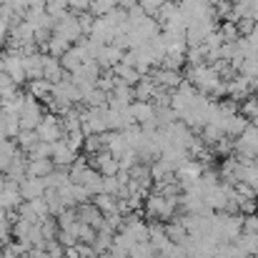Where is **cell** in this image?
Segmentation results:
<instances>
[{
    "instance_id": "6da1fadb",
    "label": "cell",
    "mask_w": 258,
    "mask_h": 258,
    "mask_svg": "<svg viewBox=\"0 0 258 258\" xmlns=\"http://www.w3.org/2000/svg\"><path fill=\"white\" fill-rule=\"evenodd\" d=\"M178 206H180V196H163V193H151L148 198H146V213H148V218H153V221H158V223H171L173 218H175V211H178Z\"/></svg>"
},
{
    "instance_id": "7a4b0ae2",
    "label": "cell",
    "mask_w": 258,
    "mask_h": 258,
    "mask_svg": "<svg viewBox=\"0 0 258 258\" xmlns=\"http://www.w3.org/2000/svg\"><path fill=\"white\" fill-rule=\"evenodd\" d=\"M243 233V216L238 213H216L213 238L218 243H236Z\"/></svg>"
},
{
    "instance_id": "3957f363",
    "label": "cell",
    "mask_w": 258,
    "mask_h": 258,
    "mask_svg": "<svg viewBox=\"0 0 258 258\" xmlns=\"http://www.w3.org/2000/svg\"><path fill=\"white\" fill-rule=\"evenodd\" d=\"M38 138L43 141V143H58V141H63L66 138V131H63V120H60V115H55V113H48L45 118H43V123L38 125Z\"/></svg>"
},
{
    "instance_id": "277c9868",
    "label": "cell",
    "mask_w": 258,
    "mask_h": 258,
    "mask_svg": "<svg viewBox=\"0 0 258 258\" xmlns=\"http://www.w3.org/2000/svg\"><path fill=\"white\" fill-rule=\"evenodd\" d=\"M53 33H58V35H63L66 40H71V43H76V40H81L83 38V25H81V18L76 15V13H66L60 20H55V28H53Z\"/></svg>"
},
{
    "instance_id": "5b68a950",
    "label": "cell",
    "mask_w": 258,
    "mask_h": 258,
    "mask_svg": "<svg viewBox=\"0 0 258 258\" xmlns=\"http://www.w3.org/2000/svg\"><path fill=\"white\" fill-rule=\"evenodd\" d=\"M3 73H5L15 86H20V83L28 81V76H25V66H23V55H20L18 50L3 53Z\"/></svg>"
},
{
    "instance_id": "8992f818",
    "label": "cell",
    "mask_w": 258,
    "mask_h": 258,
    "mask_svg": "<svg viewBox=\"0 0 258 258\" xmlns=\"http://www.w3.org/2000/svg\"><path fill=\"white\" fill-rule=\"evenodd\" d=\"M43 118H45V113H43V108H40V100H35V98L28 93V103H25V108L20 110V128H23V131H38V125L43 123Z\"/></svg>"
},
{
    "instance_id": "52a82bcc",
    "label": "cell",
    "mask_w": 258,
    "mask_h": 258,
    "mask_svg": "<svg viewBox=\"0 0 258 258\" xmlns=\"http://www.w3.org/2000/svg\"><path fill=\"white\" fill-rule=\"evenodd\" d=\"M136 103V90L133 86H125V83H115V88L108 93V108H131Z\"/></svg>"
},
{
    "instance_id": "ba28073f",
    "label": "cell",
    "mask_w": 258,
    "mask_h": 258,
    "mask_svg": "<svg viewBox=\"0 0 258 258\" xmlns=\"http://www.w3.org/2000/svg\"><path fill=\"white\" fill-rule=\"evenodd\" d=\"M88 161H90V168H95L103 178H108V175H118V173H120V161L113 158L108 151H103V153H98V156H90Z\"/></svg>"
},
{
    "instance_id": "9c48e42d",
    "label": "cell",
    "mask_w": 258,
    "mask_h": 258,
    "mask_svg": "<svg viewBox=\"0 0 258 258\" xmlns=\"http://www.w3.org/2000/svg\"><path fill=\"white\" fill-rule=\"evenodd\" d=\"M23 193H20V183L8 180L5 188L0 190V211H18L23 206Z\"/></svg>"
},
{
    "instance_id": "30bf717a",
    "label": "cell",
    "mask_w": 258,
    "mask_h": 258,
    "mask_svg": "<svg viewBox=\"0 0 258 258\" xmlns=\"http://www.w3.org/2000/svg\"><path fill=\"white\" fill-rule=\"evenodd\" d=\"M76 161H78V151L71 148L66 138L53 143V163H55V168H71Z\"/></svg>"
},
{
    "instance_id": "8fae6325",
    "label": "cell",
    "mask_w": 258,
    "mask_h": 258,
    "mask_svg": "<svg viewBox=\"0 0 258 258\" xmlns=\"http://www.w3.org/2000/svg\"><path fill=\"white\" fill-rule=\"evenodd\" d=\"M20 193H23V201H38V198H45L48 188H45V180L43 178L28 175V178L20 180Z\"/></svg>"
},
{
    "instance_id": "7c38bea8",
    "label": "cell",
    "mask_w": 258,
    "mask_h": 258,
    "mask_svg": "<svg viewBox=\"0 0 258 258\" xmlns=\"http://www.w3.org/2000/svg\"><path fill=\"white\" fill-rule=\"evenodd\" d=\"M151 78H153V83L161 90H175L183 83V76L178 71H168V68H161V66L156 71H151Z\"/></svg>"
},
{
    "instance_id": "4fadbf2b",
    "label": "cell",
    "mask_w": 258,
    "mask_h": 258,
    "mask_svg": "<svg viewBox=\"0 0 258 258\" xmlns=\"http://www.w3.org/2000/svg\"><path fill=\"white\" fill-rule=\"evenodd\" d=\"M131 115H133V120H136V125H148V123H158L156 120V103H141V100H136L133 105H131Z\"/></svg>"
},
{
    "instance_id": "5bb4252c",
    "label": "cell",
    "mask_w": 258,
    "mask_h": 258,
    "mask_svg": "<svg viewBox=\"0 0 258 258\" xmlns=\"http://www.w3.org/2000/svg\"><path fill=\"white\" fill-rule=\"evenodd\" d=\"M66 76H68V73H66V68H63L60 58L43 55V78H45V81H50V83L55 86V83H60Z\"/></svg>"
},
{
    "instance_id": "9a60e30c",
    "label": "cell",
    "mask_w": 258,
    "mask_h": 258,
    "mask_svg": "<svg viewBox=\"0 0 258 258\" xmlns=\"http://www.w3.org/2000/svg\"><path fill=\"white\" fill-rule=\"evenodd\" d=\"M253 90V81L246 78V76H238V78H228V98L231 100H243L248 98Z\"/></svg>"
},
{
    "instance_id": "2e32d148",
    "label": "cell",
    "mask_w": 258,
    "mask_h": 258,
    "mask_svg": "<svg viewBox=\"0 0 258 258\" xmlns=\"http://www.w3.org/2000/svg\"><path fill=\"white\" fill-rule=\"evenodd\" d=\"M108 153L118 161L131 153V143H128L125 133H108Z\"/></svg>"
},
{
    "instance_id": "e0dca14e",
    "label": "cell",
    "mask_w": 258,
    "mask_h": 258,
    "mask_svg": "<svg viewBox=\"0 0 258 258\" xmlns=\"http://www.w3.org/2000/svg\"><path fill=\"white\" fill-rule=\"evenodd\" d=\"M23 66H25V76H28V81H38V78H43V53L23 55Z\"/></svg>"
},
{
    "instance_id": "ac0fdd59",
    "label": "cell",
    "mask_w": 258,
    "mask_h": 258,
    "mask_svg": "<svg viewBox=\"0 0 258 258\" xmlns=\"http://www.w3.org/2000/svg\"><path fill=\"white\" fill-rule=\"evenodd\" d=\"M93 203L98 206V211L108 218V216H115V213H120V206H118V198L115 196H105V193H100V196H95L93 198Z\"/></svg>"
},
{
    "instance_id": "d6986e66",
    "label": "cell",
    "mask_w": 258,
    "mask_h": 258,
    "mask_svg": "<svg viewBox=\"0 0 258 258\" xmlns=\"http://www.w3.org/2000/svg\"><path fill=\"white\" fill-rule=\"evenodd\" d=\"M28 93H30L35 100H50V95H53V83L45 81V78L30 81V83H28Z\"/></svg>"
},
{
    "instance_id": "ffe728a7",
    "label": "cell",
    "mask_w": 258,
    "mask_h": 258,
    "mask_svg": "<svg viewBox=\"0 0 258 258\" xmlns=\"http://www.w3.org/2000/svg\"><path fill=\"white\" fill-rule=\"evenodd\" d=\"M236 248L246 258H253L258 253V233H241V238L236 241Z\"/></svg>"
},
{
    "instance_id": "44dd1931",
    "label": "cell",
    "mask_w": 258,
    "mask_h": 258,
    "mask_svg": "<svg viewBox=\"0 0 258 258\" xmlns=\"http://www.w3.org/2000/svg\"><path fill=\"white\" fill-rule=\"evenodd\" d=\"M73 45H71V40H66L63 35H58V33H53V38L48 40V55H53V58H63L68 50H71Z\"/></svg>"
},
{
    "instance_id": "7402d4cb",
    "label": "cell",
    "mask_w": 258,
    "mask_h": 258,
    "mask_svg": "<svg viewBox=\"0 0 258 258\" xmlns=\"http://www.w3.org/2000/svg\"><path fill=\"white\" fill-rule=\"evenodd\" d=\"M83 151H86L88 156H98V153L108 151V133H100V136H98V133H95V136H88Z\"/></svg>"
},
{
    "instance_id": "603a6c76",
    "label": "cell",
    "mask_w": 258,
    "mask_h": 258,
    "mask_svg": "<svg viewBox=\"0 0 258 258\" xmlns=\"http://www.w3.org/2000/svg\"><path fill=\"white\" fill-rule=\"evenodd\" d=\"M53 171H55V163H53L50 158H48V161H28V175L48 178Z\"/></svg>"
},
{
    "instance_id": "cb8c5ba5",
    "label": "cell",
    "mask_w": 258,
    "mask_h": 258,
    "mask_svg": "<svg viewBox=\"0 0 258 258\" xmlns=\"http://www.w3.org/2000/svg\"><path fill=\"white\" fill-rule=\"evenodd\" d=\"M118 10V0H93L90 3V15L93 18H105Z\"/></svg>"
},
{
    "instance_id": "d4e9b609",
    "label": "cell",
    "mask_w": 258,
    "mask_h": 258,
    "mask_svg": "<svg viewBox=\"0 0 258 258\" xmlns=\"http://www.w3.org/2000/svg\"><path fill=\"white\" fill-rule=\"evenodd\" d=\"M38 143H40V138H38L35 131H20V133H18V148H20L25 156H28Z\"/></svg>"
},
{
    "instance_id": "484cf974",
    "label": "cell",
    "mask_w": 258,
    "mask_h": 258,
    "mask_svg": "<svg viewBox=\"0 0 258 258\" xmlns=\"http://www.w3.org/2000/svg\"><path fill=\"white\" fill-rule=\"evenodd\" d=\"M48 158L53 161V143H43V141H40V143L28 153V161H48Z\"/></svg>"
},
{
    "instance_id": "4316f807",
    "label": "cell",
    "mask_w": 258,
    "mask_h": 258,
    "mask_svg": "<svg viewBox=\"0 0 258 258\" xmlns=\"http://www.w3.org/2000/svg\"><path fill=\"white\" fill-rule=\"evenodd\" d=\"M131 258H161L158 251L151 246V243H138L133 251H131Z\"/></svg>"
},
{
    "instance_id": "83f0119b",
    "label": "cell",
    "mask_w": 258,
    "mask_h": 258,
    "mask_svg": "<svg viewBox=\"0 0 258 258\" xmlns=\"http://www.w3.org/2000/svg\"><path fill=\"white\" fill-rule=\"evenodd\" d=\"M243 233H258V213L243 216Z\"/></svg>"
},
{
    "instance_id": "f1b7e54d",
    "label": "cell",
    "mask_w": 258,
    "mask_h": 258,
    "mask_svg": "<svg viewBox=\"0 0 258 258\" xmlns=\"http://www.w3.org/2000/svg\"><path fill=\"white\" fill-rule=\"evenodd\" d=\"M3 5H5V0H0V8H3Z\"/></svg>"
},
{
    "instance_id": "f546056e",
    "label": "cell",
    "mask_w": 258,
    "mask_h": 258,
    "mask_svg": "<svg viewBox=\"0 0 258 258\" xmlns=\"http://www.w3.org/2000/svg\"><path fill=\"white\" fill-rule=\"evenodd\" d=\"M218 3H221V0H218ZM226 3H231V0H226Z\"/></svg>"
},
{
    "instance_id": "4dcf8cb0",
    "label": "cell",
    "mask_w": 258,
    "mask_h": 258,
    "mask_svg": "<svg viewBox=\"0 0 258 258\" xmlns=\"http://www.w3.org/2000/svg\"><path fill=\"white\" fill-rule=\"evenodd\" d=\"M0 258H3V253H0Z\"/></svg>"
},
{
    "instance_id": "1f68e13d",
    "label": "cell",
    "mask_w": 258,
    "mask_h": 258,
    "mask_svg": "<svg viewBox=\"0 0 258 258\" xmlns=\"http://www.w3.org/2000/svg\"><path fill=\"white\" fill-rule=\"evenodd\" d=\"M63 258H68V256H63Z\"/></svg>"
}]
</instances>
